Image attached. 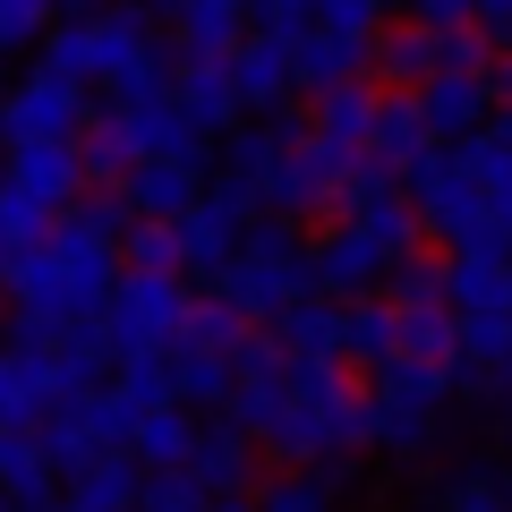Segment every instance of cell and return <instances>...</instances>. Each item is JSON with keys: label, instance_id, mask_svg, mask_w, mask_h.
<instances>
[{"label": "cell", "instance_id": "17", "mask_svg": "<svg viewBox=\"0 0 512 512\" xmlns=\"http://www.w3.org/2000/svg\"><path fill=\"white\" fill-rule=\"evenodd\" d=\"M256 504L265 512H333L342 504V470H274L256 487Z\"/></svg>", "mask_w": 512, "mask_h": 512}, {"label": "cell", "instance_id": "10", "mask_svg": "<svg viewBox=\"0 0 512 512\" xmlns=\"http://www.w3.org/2000/svg\"><path fill=\"white\" fill-rule=\"evenodd\" d=\"M248 26H256V0H180L171 43H180V60H231Z\"/></svg>", "mask_w": 512, "mask_h": 512}, {"label": "cell", "instance_id": "6", "mask_svg": "<svg viewBox=\"0 0 512 512\" xmlns=\"http://www.w3.org/2000/svg\"><path fill=\"white\" fill-rule=\"evenodd\" d=\"M86 103L94 94L35 52L9 86H0V146H86V128H94Z\"/></svg>", "mask_w": 512, "mask_h": 512}, {"label": "cell", "instance_id": "18", "mask_svg": "<svg viewBox=\"0 0 512 512\" xmlns=\"http://www.w3.org/2000/svg\"><path fill=\"white\" fill-rule=\"evenodd\" d=\"M427 512H512L504 470H461V478H444V487L427 495Z\"/></svg>", "mask_w": 512, "mask_h": 512}, {"label": "cell", "instance_id": "20", "mask_svg": "<svg viewBox=\"0 0 512 512\" xmlns=\"http://www.w3.org/2000/svg\"><path fill=\"white\" fill-rule=\"evenodd\" d=\"M137 512H214V495H205L188 470H146V495H137Z\"/></svg>", "mask_w": 512, "mask_h": 512}, {"label": "cell", "instance_id": "9", "mask_svg": "<svg viewBox=\"0 0 512 512\" xmlns=\"http://www.w3.org/2000/svg\"><path fill=\"white\" fill-rule=\"evenodd\" d=\"M410 103L427 111V128H436L444 146H470L478 128H495V86L487 77H461V69H444L436 86H419Z\"/></svg>", "mask_w": 512, "mask_h": 512}, {"label": "cell", "instance_id": "25", "mask_svg": "<svg viewBox=\"0 0 512 512\" xmlns=\"http://www.w3.org/2000/svg\"><path fill=\"white\" fill-rule=\"evenodd\" d=\"M0 316H9V291H0Z\"/></svg>", "mask_w": 512, "mask_h": 512}, {"label": "cell", "instance_id": "7", "mask_svg": "<svg viewBox=\"0 0 512 512\" xmlns=\"http://www.w3.org/2000/svg\"><path fill=\"white\" fill-rule=\"evenodd\" d=\"M188 478H197L205 495H256L274 470H256V436L239 419H214L197 436V453H188Z\"/></svg>", "mask_w": 512, "mask_h": 512}, {"label": "cell", "instance_id": "19", "mask_svg": "<svg viewBox=\"0 0 512 512\" xmlns=\"http://www.w3.org/2000/svg\"><path fill=\"white\" fill-rule=\"evenodd\" d=\"M60 18H69V0H0V52H18V43H52Z\"/></svg>", "mask_w": 512, "mask_h": 512}, {"label": "cell", "instance_id": "5", "mask_svg": "<svg viewBox=\"0 0 512 512\" xmlns=\"http://www.w3.org/2000/svg\"><path fill=\"white\" fill-rule=\"evenodd\" d=\"M188 316H197L188 274H137V265H128L120 291H111V308H103L111 367H128V359H171L180 333H188Z\"/></svg>", "mask_w": 512, "mask_h": 512}, {"label": "cell", "instance_id": "22", "mask_svg": "<svg viewBox=\"0 0 512 512\" xmlns=\"http://www.w3.org/2000/svg\"><path fill=\"white\" fill-rule=\"evenodd\" d=\"M419 9V26H436V35H461V26H478V0H410Z\"/></svg>", "mask_w": 512, "mask_h": 512}, {"label": "cell", "instance_id": "15", "mask_svg": "<svg viewBox=\"0 0 512 512\" xmlns=\"http://www.w3.org/2000/svg\"><path fill=\"white\" fill-rule=\"evenodd\" d=\"M197 436H205V419H197V410L163 402V410H146V427H137V461H146V470H188Z\"/></svg>", "mask_w": 512, "mask_h": 512}, {"label": "cell", "instance_id": "21", "mask_svg": "<svg viewBox=\"0 0 512 512\" xmlns=\"http://www.w3.org/2000/svg\"><path fill=\"white\" fill-rule=\"evenodd\" d=\"M333 0H256V35H282V43H299L316 18H325Z\"/></svg>", "mask_w": 512, "mask_h": 512}, {"label": "cell", "instance_id": "12", "mask_svg": "<svg viewBox=\"0 0 512 512\" xmlns=\"http://www.w3.org/2000/svg\"><path fill=\"white\" fill-rule=\"evenodd\" d=\"M376 120H384V86H376V77L316 94V111H308L316 137H325V146H342V154H359V163H367V146H376Z\"/></svg>", "mask_w": 512, "mask_h": 512}, {"label": "cell", "instance_id": "8", "mask_svg": "<svg viewBox=\"0 0 512 512\" xmlns=\"http://www.w3.org/2000/svg\"><path fill=\"white\" fill-rule=\"evenodd\" d=\"M231 69H239V103H248V120H282V103L299 94V52L282 35H248L231 52Z\"/></svg>", "mask_w": 512, "mask_h": 512}, {"label": "cell", "instance_id": "11", "mask_svg": "<svg viewBox=\"0 0 512 512\" xmlns=\"http://www.w3.org/2000/svg\"><path fill=\"white\" fill-rule=\"evenodd\" d=\"M120 197L137 222H188L205 205V163H146L120 180Z\"/></svg>", "mask_w": 512, "mask_h": 512}, {"label": "cell", "instance_id": "13", "mask_svg": "<svg viewBox=\"0 0 512 512\" xmlns=\"http://www.w3.org/2000/svg\"><path fill=\"white\" fill-rule=\"evenodd\" d=\"M274 342L291 350V359H342L350 367V299H333V291L299 299V308L274 325Z\"/></svg>", "mask_w": 512, "mask_h": 512}, {"label": "cell", "instance_id": "14", "mask_svg": "<svg viewBox=\"0 0 512 512\" xmlns=\"http://www.w3.org/2000/svg\"><path fill=\"white\" fill-rule=\"evenodd\" d=\"M180 103H188V120H197L205 137L248 120V103H239V69H231V60H180Z\"/></svg>", "mask_w": 512, "mask_h": 512}, {"label": "cell", "instance_id": "24", "mask_svg": "<svg viewBox=\"0 0 512 512\" xmlns=\"http://www.w3.org/2000/svg\"><path fill=\"white\" fill-rule=\"evenodd\" d=\"M103 9H120V0H69V18H103Z\"/></svg>", "mask_w": 512, "mask_h": 512}, {"label": "cell", "instance_id": "23", "mask_svg": "<svg viewBox=\"0 0 512 512\" xmlns=\"http://www.w3.org/2000/svg\"><path fill=\"white\" fill-rule=\"evenodd\" d=\"M214 512H265L256 495H214Z\"/></svg>", "mask_w": 512, "mask_h": 512}, {"label": "cell", "instance_id": "4", "mask_svg": "<svg viewBox=\"0 0 512 512\" xmlns=\"http://www.w3.org/2000/svg\"><path fill=\"white\" fill-rule=\"evenodd\" d=\"M470 367H427V359H393L367 376V444L376 453H427L436 444L444 402L461 393Z\"/></svg>", "mask_w": 512, "mask_h": 512}, {"label": "cell", "instance_id": "2", "mask_svg": "<svg viewBox=\"0 0 512 512\" xmlns=\"http://www.w3.org/2000/svg\"><path fill=\"white\" fill-rule=\"evenodd\" d=\"M419 239H427V222H419V205H410V188H393V180L367 171L342 197V214L316 231V291L350 299V308H359L367 291H393V274L419 256Z\"/></svg>", "mask_w": 512, "mask_h": 512}, {"label": "cell", "instance_id": "1", "mask_svg": "<svg viewBox=\"0 0 512 512\" xmlns=\"http://www.w3.org/2000/svg\"><path fill=\"white\" fill-rule=\"evenodd\" d=\"M137 231V214H128L120 188H103V197H86L69 222H60L52 239H43L35 256H18L9 265V308H18V333H77V325H103L111 291H120V239Z\"/></svg>", "mask_w": 512, "mask_h": 512}, {"label": "cell", "instance_id": "16", "mask_svg": "<svg viewBox=\"0 0 512 512\" xmlns=\"http://www.w3.org/2000/svg\"><path fill=\"white\" fill-rule=\"evenodd\" d=\"M393 359H402V308H393V299H359V308H350V367L376 376V367H393Z\"/></svg>", "mask_w": 512, "mask_h": 512}, {"label": "cell", "instance_id": "3", "mask_svg": "<svg viewBox=\"0 0 512 512\" xmlns=\"http://www.w3.org/2000/svg\"><path fill=\"white\" fill-rule=\"evenodd\" d=\"M214 299H222L248 333H274L299 299H316V239H299L282 214H265V222L248 231V248L214 274Z\"/></svg>", "mask_w": 512, "mask_h": 512}]
</instances>
